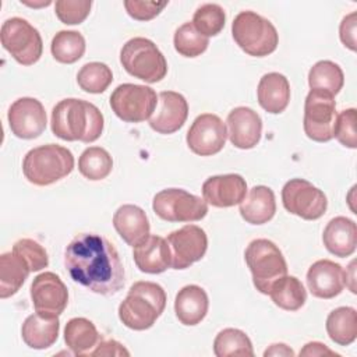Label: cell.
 Instances as JSON below:
<instances>
[{
	"label": "cell",
	"mask_w": 357,
	"mask_h": 357,
	"mask_svg": "<svg viewBox=\"0 0 357 357\" xmlns=\"http://www.w3.org/2000/svg\"><path fill=\"white\" fill-rule=\"evenodd\" d=\"M103 114L91 102L67 98L52 110V131L63 141H96L103 131Z\"/></svg>",
	"instance_id": "7a4b0ae2"
},
{
	"label": "cell",
	"mask_w": 357,
	"mask_h": 357,
	"mask_svg": "<svg viewBox=\"0 0 357 357\" xmlns=\"http://www.w3.org/2000/svg\"><path fill=\"white\" fill-rule=\"evenodd\" d=\"M85 46V39L79 32L60 31L53 36L50 50L59 63L73 64L84 56Z\"/></svg>",
	"instance_id": "d6a6232c"
},
{
	"label": "cell",
	"mask_w": 357,
	"mask_h": 357,
	"mask_svg": "<svg viewBox=\"0 0 357 357\" xmlns=\"http://www.w3.org/2000/svg\"><path fill=\"white\" fill-rule=\"evenodd\" d=\"M120 63L124 70L148 84L159 82L166 77L167 63L158 46L146 38H132L120 50Z\"/></svg>",
	"instance_id": "52a82bcc"
},
{
	"label": "cell",
	"mask_w": 357,
	"mask_h": 357,
	"mask_svg": "<svg viewBox=\"0 0 357 357\" xmlns=\"http://www.w3.org/2000/svg\"><path fill=\"white\" fill-rule=\"evenodd\" d=\"M356 28H357V14L350 13L346 15L339 26V35L342 43L350 50H356Z\"/></svg>",
	"instance_id": "7bdbcfd3"
},
{
	"label": "cell",
	"mask_w": 357,
	"mask_h": 357,
	"mask_svg": "<svg viewBox=\"0 0 357 357\" xmlns=\"http://www.w3.org/2000/svg\"><path fill=\"white\" fill-rule=\"evenodd\" d=\"M213 353L216 357L229 356H254L250 337L240 329L226 328L220 331L213 340Z\"/></svg>",
	"instance_id": "e575fe53"
},
{
	"label": "cell",
	"mask_w": 357,
	"mask_h": 357,
	"mask_svg": "<svg viewBox=\"0 0 357 357\" xmlns=\"http://www.w3.org/2000/svg\"><path fill=\"white\" fill-rule=\"evenodd\" d=\"M166 1H144V0H126L124 7L127 14L138 21H149L155 18L165 7Z\"/></svg>",
	"instance_id": "b9f144b4"
},
{
	"label": "cell",
	"mask_w": 357,
	"mask_h": 357,
	"mask_svg": "<svg viewBox=\"0 0 357 357\" xmlns=\"http://www.w3.org/2000/svg\"><path fill=\"white\" fill-rule=\"evenodd\" d=\"M100 336L92 321L86 318H71L64 328V342L75 354H89L92 347H96Z\"/></svg>",
	"instance_id": "83f0119b"
},
{
	"label": "cell",
	"mask_w": 357,
	"mask_h": 357,
	"mask_svg": "<svg viewBox=\"0 0 357 357\" xmlns=\"http://www.w3.org/2000/svg\"><path fill=\"white\" fill-rule=\"evenodd\" d=\"M336 102L333 95L311 89L304 102V132L317 142H328L333 138L336 124Z\"/></svg>",
	"instance_id": "8fae6325"
},
{
	"label": "cell",
	"mask_w": 357,
	"mask_h": 357,
	"mask_svg": "<svg viewBox=\"0 0 357 357\" xmlns=\"http://www.w3.org/2000/svg\"><path fill=\"white\" fill-rule=\"evenodd\" d=\"M64 265L74 282L96 294L113 296L126 283L116 247L96 233L77 234L66 247Z\"/></svg>",
	"instance_id": "6da1fadb"
},
{
	"label": "cell",
	"mask_w": 357,
	"mask_h": 357,
	"mask_svg": "<svg viewBox=\"0 0 357 357\" xmlns=\"http://www.w3.org/2000/svg\"><path fill=\"white\" fill-rule=\"evenodd\" d=\"M247 195V183L243 176L230 173L208 177L202 184V197L216 208H229L240 204Z\"/></svg>",
	"instance_id": "ac0fdd59"
},
{
	"label": "cell",
	"mask_w": 357,
	"mask_h": 357,
	"mask_svg": "<svg viewBox=\"0 0 357 357\" xmlns=\"http://www.w3.org/2000/svg\"><path fill=\"white\" fill-rule=\"evenodd\" d=\"M158 105L156 92L146 85L121 84L110 95V107L126 123L148 120Z\"/></svg>",
	"instance_id": "9c48e42d"
},
{
	"label": "cell",
	"mask_w": 357,
	"mask_h": 357,
	"mask_svg": "<svg viewBox=\"0 0 357 357\" xmlns=\"http://www.w3.org/2000/svg\"><path fill=\"white\" fill-rule=\"evenodd\" d=\"M226 138V124L219 116L212 113L199 114L187 131V145L199 156H212L220 152Z\"/></svg>",
	"instance_id": "5bb4252c"
},
{
	"label": "cell",
	"mask_w": 357,
	"mask_h": 357,
	"mask_svg": "<svg viewBox=\"0 0 357 357\" xmlns=\"http://www.w3.org/2000/svg\"><path fill=\"white\" fill-rule=\"evenodd\" d=\"M326 333L339 346H349L357 337V312L351 307H339L326 318Z\"/></svg>",
	"instance_id": "f546056e"
},
{
	"label": "cell",
	"mask_w": 357,
	"mask_h": 357,
	"mask_svg": "<svg viewBox=\"0 0 357 357\" xmlns=\"http://www.w3.org/2000/svg\"><path fill=\"white\" fill-rule=\"evenodd\" d=\"M282 202L287 212L305 219H319L328 208L324 191L304 178H291L282 188Z\"/></svg>",
	"instance_id": "7c38bea8"
},
{
	"label": "cell",
	"mask_w": 357,
	"mask_h": 357,
	"mask_svg": "<svg viewBox=\"0 0 357 357\" xmlns=\"http://www.w3.org/2000/svg\"><path fill=\"white\" fill-rule=\"evenodd\" d=\"M264 356L265 357H268V356H294V351L290 347H287L284 343H275V344H271V347L265 350Z\"/></svg>",
	"instance_id": "bcb514c9"
},
{
	"label": "cell",
	"mask_w": 357,
	"mask_h": 357,
	"mask_svg": "<svg viewBox=\"0 0 357 357\" xmlns=\"http://www.w3.org/2000/svg\"><path fill=\"white\" fill-rule=\"evenodd\" d=\"M155 213L167 222H197L208 213V204L201 197L183 188H166L153 197Z\"/></svg>",
	"instance_id": "30bf717a"
},
{
	"label": "cell",
	"mask_w": 357,
	"mask_h": 357,
	"mask_svg": "<svg viewBox=\"0 0 357 357\" xmlns=\"http://www.w3.org/2000/svg\"><path fill=\"white\" fill-rule=\"evenodd\" d=\"M91 0H57L54 13L63 24L75 25L85 21L91 13Z\"/></svg>",
	"instance_id": "ab89813d"
},
{
	"label": "cell",
	"mask_w": 357,
	"mask_h": 357,
	"mask_svg": "<svg viewBox=\"0 0 357 357\" xmlns=\"http://www.w3.org/2000/svg\"><path fill=\"white\" fill-rule=\"evenodd\" d=\"M74 169V156L70 149L47 144L31 149L22 160L25 178L35 185H49L66 176Z\"/></svg>",
	"instance_id": "277c9868"
},
{
	"label": "cell",
	"mask_w": 357,
	"mask_h": 357,
	"mask_svg": "<svg viewBox=\"0 0 357 357\" xmlns=\"http://www.w3.org/2000/svg\"><path fill=\"white\" fill-rule=\"evenodd\" d=\"M31 268L15 252H4L0 255V297L7 298L14 296L25 279L28 278Z\"/></svg>",
	"instance_id": "f1b7e54d"
},
{
	"label": "cell",
	"mask_w": 357,
	"mask_h": 357,
	"mask_svg": "<svg viewBox=\"0 0 357 357\" xmlns=\"http://www.w3.org/2000/svg\"><path fill=\"white\" fill-rule=\"evenodd\" d=\"M165 307L166 293L160 284L135 282L119 305V318L132 331H145L153 326Z\"/></svg>",
	"instance_id": "3957f363"
},
{
	"label": "cell",
	"mask_w": 357,
	"mask_h": 357,
	"mask_svg": "<svg viewBox=\"0 0 357 357\" xmlns=\"http://www.w3.org/2000/svg\"><path fill=\"white\" fill-rule=\"evenodd\" d=\"M128 350L113 339H100L96 349L89 353V356H128Z\"/></svg>",
	"instance_id": "ee69618b"
},
{
	"label": "cell",
	"mask_w": 357,
	"mask_h": 357,
	"mask_svg": "<svg viewBox=\"0 0 357 357\" xmlns=\"http://www.w3.org/2000/svg\"><path fill=\"white\" fill-rule=\"evenodd\" d=\"M166 241L172 254V268L185 269L199 261L208 248V237L204 229L185 225L167 234Z\"/></svg>",
	"instance_id": "4fadbf2b"
},
{
	"label": "cell",
	"mask_w": 357,
	"mask_h": 357,
	"mask_svg": "<svg viewBox=\"0 0 357 357\" xmlns=\"http://www.w3.org/2000/svg\"><path fill=\"white\" fill-rule=\"evenodd\" d=\"M8 126L11 132L22 139L38 138L46 128L47 117L43 105L35 98H20L10 106Z\"/></svg>",
	"instance_id": "9a60e30c"
},
{
	"label": "cell",
	"mask_w": 357,
	"mask_h": 357,
	"mask_svg": "<svg viewBox=\"0 0 357 357\" xmlns=\"http://www.w3.org/2000/svg\"><path fill=\"white\" fill-rule=\"evenodd\" d=\"M0 39L3 47L22 66H32L42 56L43 42L40 33L24 18L13 17L6 20L1 25Z\"/></svg>",
	"instance_id": "ba28073f"
},
{
	"label": "cell",
	"mask_w": 357,
	"mask_h": 357,
	"mask_svg": "<svg viewBox=\"0 0 357 357\" xmlns=\"http://www.w3.org/2000/svg\"><path fill=\"white\" fill-rule=\"evenodd\" d=\"M31 298L36 312L59 317L67 307L68 290L56 273L43 272L32 280Z\"/></svg>",
	"instance_id": "2e32d148"
},
{
	"label": "cell",
	"mask_w": 357,
	"mask_h": 357,
	"mask_svg": "<svg viewBox=\"0 0 357 357\" xmlns=\"http://www.w3.org/2000/svg\"><path fill=\"white\" fill-rule=\"evenodd\" d=\"M59 317L35 312L25 318L21 328V336L28 347L43 350L54 344L59 337Z\"/></svg>",
	"instance_id": "603a6c76"
},
{
	"label": "cell",
	"mask_w": 357,
	"mask_h": 357,
	"mask_svg": "<svg viewBox=\"0 0 357 357\" xmlns=\"http://www.w3.org/2000/svg\"><path fill=\"white\" fill-rule=\"evenodd\" d=\"M343 84L344 75L342 68L331 60H321L310 68L308 85L311 89L325 91L335 96L343 88Z\"/></svg>",
	"instance_id": "1f68e13d"
},
{
	"label": "cell",
	"mask_w": 357,
	"mask_h": 357,
	"mask_svg": "<svg viewBox=\"0 0 357 357\" xmlns=\"http://www.w3.org/2000/svg\"><path fill=\"white\" fill-rule=\"evenodd\" d=\"M188 116L185 98L174 91H163L158 96V105L149 117V126L159 134H173L180 130Z\"/></svg>",
	"instance_id": "e0dca14e"
},
{
	"label": "cell",
	"mask_w": 357,
	"mask_h": 357,
	"mask_svg": "<svg viewBox=\"0 0 357 357\" xmlns=\"http://www.w3.org/2000/svg\"><path fill=\"white\" fill-rule=\"evenodd\" d=\"M325 248L335 257L346 258L356 251L357 227L346 216H336L328 222L322 233Z\"/></svg>",
	"instance_id": "7402d4cb"
},
{
	"label": "cell",
	"mask_w": 357,
	"mask_h": 357,
	"mask_svg": "<svg viewBox=\"0 0 357 357\" xmlns=\"http://www.w3.org/2000/svg\"><path fill=\"white\" fill-rule=\"evenodd\" d=\"M252 275V283L262 294H269L272 284L287 275L286 259L279 247L268 238L252 240L244 252Z\"/></svg>",
	"instance_id": "8992f818"
},
{
	"label": "cell",
	"mask_w": 357,
	"mask_h": 357,
	"mask_svg": "<svg viewBox=\"0 0 357 357\" xmlns=\"http://www.w3.org/2000/svg\"><path fill=\"white\" fill-rule=\"evenodd\" d=\"M257 96L259 106L272 114L282 113L290 100V84L283 74L268 73L258 82Z\"/></svg>",
	"instance_id": "484cf974"
},
{
	"label": "cell",
	"mask_w": 357,
	"mask_h": 357,
	"mask_svg": "<svg viewBox=\"0 0 357 357\" xmlns=\"http://www.w3.org/2000/svg\"><path fill=\"white\" fill-rule=\"evenodd\" d=\"M132 258L137 268L145 273H162L172 266V254L166 238L148 234L132 247Z\"/></svg>",
	"instance_id": "44dd1931"
},
{
	"label": "cell",
	"mask_w": 357,
	"mask_h": 357,
	"mask_svg": "<svg viewBox=\"0 0 357 357\" xmlns=\"http://www.w3.org/2000/svg\"><path fill=\"white\" fill-rule=\"evenodd\" d=\"M113 226L119 236L131 247L142 241L151 230L149 220L142 208L126 204L121 205L113 215Z\"/></svg>",
	"instance_id": "cb8c5ba5"
},
{
	"label": "cell",
	"mask_w": 357,
	"mask_h": 357,
	"mask_svg": "<svg viewBox=\"0 0 357 357\" xmlns=\"http://www.w3.org/2000/svg\"><path fill=\"white\" fill-rule=\"evenodd\" d=\"M113 81V73L105 63L92 61L81 67L77 74L79 88L89 93H102Z\"/></svg>",
	"instance_id": "d590c367"
},
{
	"label": "cell",
	"mask_w": 357,
	"mask_h": 357,
	"mask_svg": "<svg viewBox=\"0 0 357 357\" xmlns=\"http://www.w3.org/2000/svg\"><path fill=\"white\" fill-rule=\"evenodd\" d=\"M227 137L238 149L254 148L262 134V120L251 107L238 106L227 114Z\"/></svg>",
	"instance_id": "ffe728a7"
},
{
	"label": "cell",
	"mask_w": 357,
	"mask_h": 357,
	"mask_svg": "<svg viewBox=\"0 0 357 357\" xmlns=\"http://www.w3.org/2000/svg\"><path fill=\"white\" fill-rule=\"evenodd\" d=\"M173 43L176 52L181 56L197 57L206 50L209 40L194 28L192 22H185L176 29Z\"/></svg>",
	"instance_id": "74e56055"
},
{
	"label": "cell",
	"mask_w": 357,
	"mask_h": 357,
	"mask_svg": "<svg viewBox=\"0 0 357 357\" xmlns=\"http://www.w3.org/2000/svg\"><path fill=\"white\" fill-rule=\"evenodd\" d=\"M226 22L225 10L215 3H206L197 8L192 17L194 28L204 36H216Z\"/></svg>",
	"instance_id": "8d00e7d4"
},
{
	"label": "cell",
	"mask_w": 357,
	"mask_h": 357,
	"mask_svg": "<svg viewBox=\"0 0 357 357\" xmlns=\"http://www.w3.org/2000/svg\"><path fill=\"white\" fill-rule=\"evenodd\" d=\"M13 252L20 255L31 268V272H38L49 265L46 250L32 238H20L13 245Z\"/></svg>",
	"instance_id": "f35d334b"
},
{
	"label": "cell",
	"mask_w": 357,
	"mask_h": 357,
	"mask_svg": "<svg viewBox=\"0 0 357 357\" xmlns=\"http://www.w3.org/2000/svg\"><path fill=\"white\" fill-rule=\"evenodd\" d=\"M357 113L356 109H344L337 114L336 124L333 130V137L347 148L354 149L357 146V132H356Z\"/></svg>",
	"instance_id": "60d3db41"
},
{
	"label": "cell",
	"mask_w": 357,
	"mask_h": 357,
	"mask_svg": "<svg viewBox=\"0 0 357 357\" xmlns=\"http://www.w3.org/2000/svg\"><path fill=\"white\" fill-rule=\"evenodd\" d=\"M307 286L314 297L333 298L346 286V272L331 259H319L307 272Z\"/></svg>",
	"instance_id": "d6986e66"
},
{
	"label": "cell",
	"mask_w": 357,
	"mask_h": 357,
	"mask_svg": "<svg viewBox=\"0 0 357 357\" xmlns=\"http://www.w3.org/2000/svg\"><path fill=\"white\" fill-rule=\"evenodd\" d=\"M322 354H336V353L319 342L307 343L304 349L300 351V356H322Z\"/></svg>",
	"instance_id": "f6af8a7d"
},
{
	"label": "cell",
	"mask_w": 357,
	"mask_h": 357,
	"mask_svg": "<svg viewBox=\"0 0 357 357\" xmlns=\"http://www.w3.org/2000/svg\"><path fill=\"white\" fill-rule=\"evenodd\" d=\"M208 307V294L197 284H187L176 294L174 312L183 325H198L205 318Z\"/></svg>",
	"instance_id": "d4e9b609"
},
{
	"label": "cell",
	"mask_w": 357,
	"mask_h": 357,
	"mask_svg": "<svg viewBox=\"0 0 357 357\" xmlns=\"http://www.w3.org/2000/svg\"><path fill=\"white\" fill-rule=\"evenodd\" d=\"M241 218L251 225H264L269 222L276 212L273 191L266 185L252 187L240 202Z\"/></svg>",
	"instance_id": "4316f807"
},
{
	"label": "cell",
	"mask_w": 357,
	"mask_h": 357,
	"mask_svg": "<svg viewBox=\"0 0 357 357\" xmlns=\"http://www.w3.org/2000/svg\"><path fill=\"white\" fill-rule=\"evenodd\" d=\"M231 35L238 47L254 57H265L273 53L279 43V35L273 24L254 11H241L234 17Z\"/></svg>",
	"instance_id": "5b68a950"
},
{
	"label": "cell",
	"mask_w": 357,
	"mask_h": 357,
	"mask_svg": "<svg viewBox=\"0 0 357 357\" xmlns=\"http://www.w3.org/2000/svg\"><path fill=\"white\" fill-rule=\"evenodd\" d=\"M113 169V159L110 153L100 146L86 148L78 159L79 173L92 181L106 178Z\"/></svg>",
	"instance_id": "836d02e7"
},
{
	"label": "cell",
	"mask_w": 357,
	"mask_h": 357,
	"mask_svg": "<svg viewBox=\"0 0 357 357\" xmlns=\"http://www.w3.org/2000/svg\"><path fill=\"white\" fill-rule=\"evenodd\" d=\"M269 296L275 305L286 311L300 310L307 300V291L303 283L296 276L287 275L272 284Z\"/></svg>",
	"instance_id": "4dcf8cb0"
}]
</instances>
